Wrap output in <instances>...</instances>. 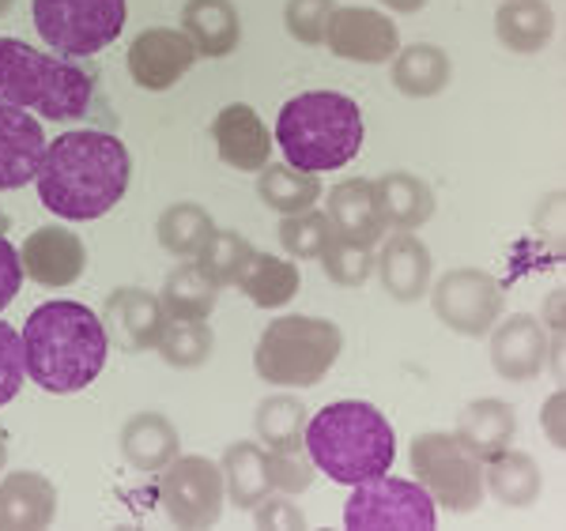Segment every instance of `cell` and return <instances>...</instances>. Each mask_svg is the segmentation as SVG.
<instances>
[{
  "label": "cell",
  "mask_w": 566,
  "mask_h": 531,
  "mask_svg": "<svg viewBox=\"0 0 566 531\" xmlns=\"http://www.w3.org/2000/svg\"><path fill=\"white\" fill-rule=\"evenodd\" d=\"M133 181V155L122 136L76 128L45 144L42 167L34 173L39 200L69 223H95L122 204Z\"/></svg>",
  "instance_id": "6da1fadb"
},
{
  "label": "cell",
  "mask_w": 566,
  "mask_h": 531,
  "mask_svg": "<svg viewBox=\"0 0 566 531\" xmlns=\"http://www.w3.org/2000/svg\"><path fill=\"white\" fill-rule=\"evenodd\" d=\"M109 340L103 317L84 301H42L23 325V362L31 381L50 396L84 392L103 373Z\"/></svg>",
  "instance_id": "7a4b0ae2"
},
{
  "label": "cell",
  "mask_w": 566,
  "mask_h": 531,
  "mask_svg": "<svg viewBox=\"0 0 566 531\" xmlns=\"http://www.w3.org/2000/svg\"><path fill=\"white\" fill-rule=\"evenodd\" d=\"M306 453L317 471L340 487H359L392 468L397 434L392 423L374 404L340 400L317 411L306 423Z\"/></svg>",
  "instance_id": "3957f363"
},
{
  "label": "cell",
  "mask_w": 566,
  "mask_h": 531,
  "mask_svg": "<svg viewBox=\"0 0 566 531\" xmlns=\"http://www.w3.org/2000/svg\"><path fill=\"white\" fill-rule=\"evenodd\" d=\"M367 140V121L355 98L340 91H303L283 103L276 117V144L287 167L303 173L344 170Z\"/></svg>",
  "instance_id": "277c9868"
},
{
  "label": "cell",
  "mask_w": 566,
  "mask_h": 531,
  "mask_svg": "<svg viewBox=\"0 0 566 531\" xmlns=\"http://www.w3.org/2000/svg\"><path fill=\"white\" fill-rule=\"evenodd\" d=\"M95 79L84 64L0 39V103L39 114L45 121H76L91 109Z\"/></svg>",
  "instance_id": "5b68a950"
},
{
  "label": "cell",
  "mask_w": 566,
  "mask_h": 531,
  "mask_svg": "<svg viewBox=\"0 0 566 531\" xmlns=\"http://www.w3.org/2000/svg\"><path fill=\"white\" fill-rule=\"evenodd\" d=\"M344 354V332L336 320L287 314L261 328L253 347V370L272 389H314Z\"/></svg>",
  "instance_id": "8992f818"
},
{
  "label": "cell",
  "mask_w": 566,
  "mask_h": 531,
  "mask_svg": "<svg viewBox=\"0 0 566 531\" xmlns=\"http://www.w3.org/2000/svg\"><path fill=\"white\" fill-rule=\"evenodd\" d=\"M31 20L50 53L80 61L122 39L129 0H31Z\"/></svg>",
  "instance_id": "52a82bcc"
},
{
  "label": "cell",
  "mask_w": 566,
  "mask_h": 531,
  "mask_svg": "<svg viewBox=\"0 0 566 531\" xmlns=\"http://www.w3.org/2000/svg\"><path fill=\"white\" fill-rule=\"evenodd\" d=\"M408 464L434 506L450 512H476L483 506V460L453 434H416L408 445Z\"/></svg>",
  "instance_id": "ba28073f"
},
{
  "label": "cell",
  "mask_w": 566,
  "mask_h": 531,
  "mask_svg": "<svg viewBox=\"0 0 566 531\" xmlns=\"http://www.w3.org/2000/svg\"><path fill=\"white\" fill-rule=\"evenodd\" d=\"M438 524V506L419 482L378 475L359 487L344 506V528L348 531H431Z\"/></svg>",
  "instance_id": "9c48e42d"
},
{
  "label": "cell",
  "mask_w": 566,
  "mask_h": 531,
  "mask_svg": "<svg viewBox=\"0 0 566 531\" xmlns=\"http://www.w3.org/2000/svg\"><path fill=\"white\" fill-rule=\"evenodd\" d=\"M223 471L208 456H175L163 468L159 479V506L167 512V520L175 528L200 531L216 528L223 517Z\"/></svg>",
  "instance_id": "30bf717a"
},
{
  "label": "cell",
  "mask_w": 566,
  "mask_h": 531,
  "mask_svg": "<svg viewBox=\"0 0 566 531\" xmlns=\"http://www.w3.org/2000/svg\"><path fill=\"white\" fill-rule=\"evenodd\" d=\"M431 306L434 317L442 320L450 332L464 340H483L502 317V287L491 272L483 268H450L431 283Z\"/></svg>",
  "instance_id": "8fae6325"
},
{
  "label": "cell",
  "mask_w": 566,
  "mask_h": 531,
  "mask_svg": "<svg viewBox=\"0 0 566 531\" xmlns=\"http://www.w3.org/2000/svg\"><path fill=\"white\" fill-rule=\"evenodd\" d=\"M125 64H129V76L140 91H151V95H163V91L178 87L181 79L193 72L197 64V50L193 42L186 39V31H175V26H148L140 31L125 53Z\"/></svg>",
  "instance_id": "7c38bea8"
},
{
  "label": "cell",
  "mask_w": 566,
  "mask_h": 531,
  "mask_svg": "<svg viewBox=\"0 0 566 531\" xmlns=\"http://www.w3.org/2000/svg\"><path fill=\"white\" fill-rule=\"evenodd\" d=\"M325 45L333 57L352 64H386L400 50V31L392 15L378 8H333L325 26Z\"/></svg>",
  "instance_id": "4fadbf2b"
},
{
  "label": "cell",
  "mask_w": 566,
  "mask_h": 531,
  "mask_svg": "<svg viewBox=\"0 0 566 531\" xmlns=\"http://www.w3.org/2000/svg\"><path fill=\"white\" fill-rule=\"evenodd\" d=\"M374 276L392 301L412 306L431 290L434 256L412 231H389V237H381L378 253H374Z\"/></svg>",
  "instance_id": "5bb4252c"
},
{
  "label": "cell",
  "mask_w": 566,
  "mask_h": 531,
  "mask_svg": "<svg viewBox=\"0 0 566 531\" xmlns=\"http://www.w3.org/2000/svg\"><path fill=\"white\" fill-rule=\"evenodd\" d=\"M23 261V276L31 283H39L45 290H65L72 283L84 279L87 268V249L80 242V234H72L61 223H45L39 231H31V237L20 249Z\"/></svg>",
  "instance_id": "9a60e30c"
},
{
  "label": "cell",
  "mask_w": 566,
  "mask_h": 531,
  "mask_svg": "<svg viewBox=\"0 0 566 531\" xmlns=\"http://www.w3.org/2000/svg\"><path fill=\"white\" fill-rule=\"evenodd\" d=\"M103 328L109 347L125 354H144L159 343V332L167 325V314H163L159 295L144 287H117L109 290L103 301Z\"/></svg>",
  "instance_id": "2e32d148"
},
{
  "label": "cell",
  "mask_w": 566,
  "mask_h": 531,
  "mask_svg": "<svg viewBox=\"0 0 566 531\" xmlns=\"http://www.w3.org/2000/svg\"><path fill=\"white\" fill-rule=\"evenodd\" d=\"M491 340V365L502 381H533L544 373L547 351H552V336L533 314L499 317L495 328L488 332Z\"/></svg>",
  "instance_id": "e0dca14e"
},
{
  "label": "cell",
  "mask_w": 566,
  "mask_h": 531,
  "mask_svg": "<svg viewBox=\"0 0 566 531\" xmlns=\"http://www.w3.org/2000/svg\"><path fill=\"white\" fill-rule=\"evenodd\" d=\"M212 144L231 170L258 173L272 162V132L250 103H231L219 109L212 121Z\"/></svg>",
  "instance_id": "ac0fdd59"
},
{
  "label": "cell",
  "mask_w": 566,
  "mask_h": 531,
  "mask_svg": "<svg viewBox=\"0 0 566 531\" xmlns=\"http://www.w3.org/2000/svg\"><path fill=\"white\" fill-rule=\"evenodd\" d=\"M45 155V132L34 114L0 103V192L23 189L34 181Z\"/></svg>",
  "instance_id": "d6986e66"
},
{
  "label": "cell",
  "mask_w": 566,
  "mask_h": 531,
  "mask_svg": "<svg viewBox=\"0 0 566 531\" xmlns=\"http://www.w3.org/2000/svg\"><path fill=\"white\" fill-rule=\"evenodd\" d=\"M57 517V487L42 471L0 479V531H45Z\"/></svg>",
  "instance_id": "ffe728a7"
},
{
  "label": "cell",
  "mask_w": 566,
  "mask_h": 531,
  "mask_svg": "<svg viewBox=\"0 0 566 531\" xmlns=\"http://www.w3.org/2000/svg\"><path fill=\"white\" fill-rule=\"evenodd\" d=\"M374 200L386 231H419L427 226L438 212V197L419 173L408 170H389L381 178H374Z\"/></svg>",
  "instance_id": "44dd1931"
},
{
  "label": "cell",
  "mask_w": 566,
  "mask_h": 531,
  "mask_svg": "<svg viewBox=\"0 0 566 531\" xmlns=\"http://www.w3.org/2000/svg\"><path fill=\"white\" fill-rule=\"evenodd\" d=\"M325 215L333 223V234L348 237L359 245H378L386 237V223H381L378 200H374V181L367 178H348L336 181L325 197Z\"/></svg>",
  "instance_id": "7402d4cb"
},
{
  "label": "cell",
  "mask_w": 566,
  "mask_h": 531,
  "mask_svg": "<svg viewBox=\"0 0 566 531\" xmlns=\"http://www.w3.org/2000/svg\"><path fill=\"white\" fill-rule=\"evenodd\" d=\"M181 31L193 42L197 57L223 61L242 42V15L234 0H186L181 4Z\"/></svg>",
  "instance_id": "603a6c76"
},
{
  "label": "cell",
  "mask_w": 566,
  "mask_h": 531,
  "mask_svg": "<svg viewBox=\"0 0 566 531\" xmlns=\"http://www.w3.org/2000/svg\"><path fill=\"white\" fill-rule=\"evenodd\" d=\"M117 448H122L129 468L151 475L163 471L181 453V437L163 411H136L133 418H125L122 434H117Z\"/></svg>",
  "instance_id": "cb8c5ba5"
},
{
  "label": "cell",
  "mask_w": 566,
  "mask_h": 531,
  "mask_svg": "<svg viewBox=\"0 0 566 531\" xmlns=\"http://www.w3.org/2000/svg\"><path fill=\"white\" fill-rule=\"evenodd\" d=\"M453 437H458V442L469 448L476 460L488 464L491 456H499L502 448L514 445V437H517V411H514V404H506V400H495V396L472 400V404L461 411Z\"/></svg>",
  "instance_id": "d4e9b609"
},
{
  "label": "cell",
  "mask_w": 566,
  "mask_h": 531,
  "mask_svg": "<svg viewBox=\"0 0 566 531\" xmlns=\"http://www.w3.org/2000/svg\"><path fill=\"white\" fill-rule=\"evenodd\" d=\"M389 64V84L405 98H438L453 79L450 53L431 42L400 45Z\"/></svg>",
  "instance_id": "484cf974"
},
{
  "label": "cell",
  "mask_w": 566,
  "mask_h": 531,
  "mask_svg": "<svg viewBox=\"0 0 566 531\" xmlns=\"http://www.w3.org/2000/svg\"><path fill=\"white\" fill-rule=\"evenodd\" d=\"M544 490V471L528 453L517 448H502L499 456H491L483 464V493L499 501L506 509H528Z\"/></svg>",
  "instance_id": "4316f807"
},
{
  "label": "cell",
  "mask_w": 566,
  "mask_h": 531,
  "mask_svg": "<svg viewBox=\"0 0 566 531\" xmlns=\"http://www.w3.org/2000/svg\"><path fill=\"white\" fill-rule=\"evenodd\" d=\"M495 39L522 57L547 50V42L555 39L552 4L547 0H502L495 12Z\"/></svg>",
  "instance_id": "83f0119b"
},
{
  "label": "cell",
  "mask_w": 566,
  "mask_h": 531,
  "mask_svg": "<svg viewBox=\"0 0 566 531\" xmlns=\"http://www.w3.org/2000/svg\"><path fill=\"white\" fill-rule=\"evenodd\" d=\"M239 287L258 309H283L287 301H295L298 287H303V276H298V264L287 261V256L253 253Z\"/></svg>",
  "instance_id": "f1b7e54d"
},
{
  "label": "cell",
  "mask_w": 566,
  "mask_h": 531,
  "mask_svg": "<svg viewBox=\"0 0 566 531\" xmlns=\"http://www.w3.org/2000/svg\"><path fill=\"white\" fill-rule=\"evenodd\" d=\"M219 471H223L227 498H231L239 509H253L261 498H269L272 493L269 464H264V445L261 442L227 445L223 460H219Z\"/></svg>",
  "instance_id": "f546056e"
},
{
  "label": "cell",
  "mask_w": 566,
  "mask_h": 531,
  "mask_svg": "<svg viewBox=\"0 0 566 531\" xmlns=\"http://www.w3.org/2000/svg\"><path fill=\"white\" fill-rule=\"evenodd\" d=\"M163 314L175 320H208L216 314L219 287L208 283L205 272L197 268V261H181L175 272H167L159 290Z\"/></svg>",
  "instance_id": "4dcf8cb0"
},
{
  "label": "cell",
  "mask_w": 566,
  "mask_h": 531,
  "mask_svg": "<svg viewBox=\"0 0 566 531\" xmlns=\"http://www.w3.org/2000/svg\"><path fill=\"white\" fill-rule=\"evenodd\" d=\"M258 197L272 212L298 215L322 200V181H317V173H303L287 162H269L264 170H258Z\"/></svg>",
  "instance_id": "1f68e13d"
},
{
  "label": "cell",
  "mask_w": 566,
  "mask_h": 531,
  "mask_svg": "<svg viewBox=\"0 0 566 531\" xmlns=\"http://www.w3.org/2000/svg\"><path fill=\"white\" fill-rule=\"evenodd\" d=\"M306 423L310 411L298 396H269L261 400L258 411H253V429H258V442L264 448H280V453H295V448H306Z\"/></svg>",
  "instance_id": "d6a6232c"
},
{
  "label": "cell",
  "mask_w": 566,
  "mask_h": 531,
  "mask_svg": "<svg viewBox=\"0 0 566 531\" xmlns=\"http://www.w3.org/2000/svg\"><path fill=\"white\" fill-rule=\"evenodd\" d=\"M216 223L208 208L193 204V200H178V204L163 208L159 223H155V237L170 256L178 261H193V256L205 249V242L212 237Z\"/></svg>",
  "instance_id": "836d02e7"
},
{
  "label": "cell",
  "mask_w": 566,
  "mask_h": 531,
  "mask_svg": "<svg viewBox=\"0 0 566 531\" xmlns=\"http://www.w3.org/2000/svg\"><path fill=\"white\" fill-rule=\"evenodd\" d=\"M258 253L253 249V242L250 237H242L239 231H212V237L205 242V249H200L193 261H197V268L205 272L208 283L212 287H239V279H242V272H245V264H250V256Z\"/></svg>",
  "instance_id": "e575fe53"
},
{
  "label": "cell",
  "mask_w": 566,
  "mask_h": 531,
  "mask_svg": "<svg viewBox=\"0 0 566 531\" xmlns=\"http://www.w3.org/2000/svg\"><path fill=\"white\" fill-rule=\"evenodd\" d=\"M155 351L163 354V362L175 365V370H200L216 351V336L208 328V320H175L167 317L159 332Z\"/></svg>",
  "instance_id": "d590c367"
},
{
  "label": "cell",
  "mask_w": 566,
  "mask_h": 531,
  "mask_svg": "<svg viewBox=\"0 0 566 531\" xmlns=\"http://www.w3.org/2000/svg\"><path fill=\"white\" fill-rule=\"evenodd\" d=\"M322 268H325V279L333 287H363L370 276H374V249L370 245H359V242H348V237L333 234L328 245L322 249Z\"/></svg>",
  "instance_id": "8d00e7d4"
},
{
  "label": "cell",
  "mask_w": 566,
  "mask_h": 531,
  "mask_svg": "<svg viewBox=\"0 0 566 531\" xmlns=\"http://www.w3.org/2000/svg\"><path fill=\"white\" fill-rule=\"evenodd\" d=\"M333 237V223H328L325 212H298V215H283L280 223V245L291 261H317L322 249Z\"/></svg>",
  "instance_id": "74e56055"
},
{
  "label": "cell",
  "mask_w": 566,
  "mask_h": 531,
  "mask_svg": "<svg viewBox=\"0 0 566 531\" xmlns=\"http://www.w3.org/2000/svg\"><path fill=\"white\" fill-rule=\"evenodd\" d=\"M264 464H269V482L276 493H306L314 487L317 468L310 460L306 448H295V453H280V448H264Z\"/></svg>",
  "instance_id": "f35d334b"
},
{
  "label": "cell",
  "mask_w": 566,
  "mask_h": 531,
  "mask_svg": "<svg viewBox=\"0 0 566 531\" xmlns=\"http://www.w3.org/2000/svg\"><path fill=\"white\" fill-rule=\"evenodd\" d=\"M333 8V0H287L283 4V26L298 45H325V26Z\"/></svg>",
  "instance_id": "ab89813d"
},
{
  "label": "cell",
  "mask_w": 566,
  "mask_h": 531,
  "mask_svg": "<svg viewBox=\"0 0 566 531\" xmlns=\"http://www.w3.org/2000/svg\"><path fill=\"white\" fill-rule=\"evenodd\" d=\"M27 362H23V332H15L8 320H0V407L12 404L23 389Z\"/></svg>",
  "instance_id": "60d3db41"
},
{
  "label": "cell",
  "mask_w": 566,
  "mask_h": 531,
  "mask_svg": "<svg viewBox=\"0 0 566 531\" xmlns=\"http://www.w3.org/2000/svg\"><path fill=\"white\" fill-rule=\"evenodd\" d=\"M250 512H253V528L261 531H306L310 524L306 512L291 501V493H276V490L269 498H261Z\"/></svg>",
  "instance_id": "b9f144b4"
},
{
  "label": "cell",
  "mask_w": 566,
  "mask_h": 531,
  "mask_svg": "<svg viewBox=\"0 0 566 531\" xmlns=\"http://www.w3.org/2000/svg\"><path fill=\"white\" fill-rule=\"evenodd\" d=\"M23 261L20 253H15V245L8 242L4 231H0V309H8L15 301V295H20L23 287Z\"/></svg>",
  "instance_id": "7bdbcfd3"
},
{
  "label": "cell",
  "mask_w": 566,
  "mask_h": 531,
  "mask_svg": "<svg viewBox=\"0 0 566 531\" xmlns=\"http://www.w3.org/2000/svg\"><path fill=\"white\" fill-rule=\"evenodd\" d=\"M563 392H552L547 396V404L541 407V426H544V434H547V442H552L555 448H563L566 445V437H563Z\"/></svg>",
  "instance_id": "ee69618b"
},
{
  "label": "cell",
  "mask_w": 566,
  "mask_h": 531,
  "mask_svg": "<svg viewBox=\"0 0 566 531\" xmlns=\"http://www.w3.org/2000/svg\"><path fill=\"white\" fill-rule=\"evenodd\" d=\"M547 328V336H563V290H552V298H547V320H541Z\"/></svg>",
  "instance_id": "f6af8a7d"
},
{
  "label": "cell",
  "mask_w": 566,
  "mask_h": 531,
  "mask_svg": "<svg viewBox=\"0 0 566 531\" xmlns=\"http://www.w3.org/2000/svg\"><path fill=\"white\" fill-rule=\"evenodd\" d=\"M381 4H386L389 12H397V15H416V12H423V8H427V0H381Z\"/></svg>",
  "instance_id": "bcb514c9"
},
{
  "label": "cell",
  "mask_w": 566,
  "mask_h": 531,
  "mask_svg": "<svg viewBox=\"0 0 566 531\" xmlns=\"http://www.w3.org/2000/svg\"><path fill=\"white\" fill-rule=\"evenodd\" d=\"M4 464H8V429L0 426V471H4Z\"/></svg>",
  "instance_id": "7dc6e473"
},
{
  "label": "cell",
  "mask_w": 566,
  "mask_h": 531,
  "mask_svg": "<svg viewBox=\"0 0 566 531\" xmlns=\"http://www.w3.org/2000/svg\"><path fill=\"white\" fill-rule=\"evenodd\" d=\"M12 4H15V0H0V15H8V12H12Z\"/></svg>",
  "instance_id": "c3c4849f"
}]
</instances>
